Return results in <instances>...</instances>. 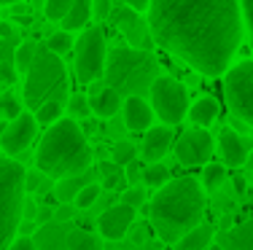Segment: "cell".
I'll use <instances>...</instances> for the list:
<instances>
[{
  "label": "cell",
  "instance_id": "6da1fadb",
  "mask_svg": "<svg viewBox=\"0 0 253 250\" xmlns=\"http://www.w3.org/2000/svg\"><path fill=\"white\" fill-rule=\"evenodd\" d=\"M151 38L197 73L218 78L243 43L240 0H151Z\"/></svg>",
  "mask_w": 253,
  "mask_h": 250
},
{
  "label": "cell",
  "instance_id": "7a4b0ae2",
  "mask_svg": "<svg viewBox=\"0 0 253 250\" xmlns=\"http://www.w3.org/2000/svg\"><path fill=\"white\" fill-rule=\"evenodd\" d=\"M205 191L197 178H175L162 186L148 202V218L156 240L165 245H178L189 231L202 223Z\"/></svg>",
  "mask_w": 253,
  "mask_h": 250
},
{
  "label": "cell",
  "instance_id": "3957f363",
  "mask_svg": "<svg viewBox=\"0 0 253 250\" xmlns=\"http://www.w3.org/2000/svg\"><path fill=\"white\" fill-rule=\"evenodd\" d=\"M92 145L84 138L76 118H59L43 132L35 151V164L51 180H62L70 175L92 170Z\"/></svg>",
  "mask_w": 253,
  "mask_h": 250
},
{
  "label": "cell",
  "instance_id": "277c9868",
  "mask_svg": "<svg viewBox=\"0 0 253 250\" xmlns=\"http://www.w3.org/2000/svg\"><path fill=\"white\" fill-rule=\"evenodd\" d=\"M159 75V59L151 51L132 49V46H113L108 51L105 86H111L122 97H146Z\"/></svg>",
  "mask_w": 253,
  "mask_h": 250
},
{
  "label": "cell",
  "instance_id": "5b68a950",
  "mask_svg": "<svg viewBox=\"0 0 253 250\" xmlns=\"http://www.w3.org/2000/svg\"><path fill=\"white\" fill-rule=\"evenodd\" d=\"M25 105L38 110L46 103H62L68 100V70L59 54L49 51L46 46L35 49V59L25 73Z\"/></svg>",
  "mask_w": 253,
  "mask_h": 250
},
{
  "label": "cell",
  "instance_id": "8992f818",
  "mask_svg": "<svg viewBox=\"0 0 253 250\" xmlns=\"http://www.w3.org/2000/svg\"><path fill=\"white\" fill-rule=\"evenodd\" d=\"M27 170L16 159L0 156V250H8L25 213Z\"/></svg>",
  "mask_w": 253,
  "mask_h": 250
},
{
  "label": "cell",
  "instance_id": "52a82bcc",
  "mask_svg": "<svg viewBox=\"0 0 253 250\" xmlns=\"http://www.w3.org/2000/svg\"><path fill=\"white\" fill-rule=\"evenodd\" d=\"M224 97L237 121L253 127V62L243 59L224 73Z\"/></svg>",
  "mask_w": 253,
  "mask_h": 250
},
{
  "label": "cell",
  "instance_id": "ba28073f",
  "mask_svg": "<svg viewBox=\"0 0 253 250\" xmlns=\"http://www.w3.org/2000/svg\"><path fill=\"white\" fill-rule=\"evenodd\" d=\"M151 110L165 121V127H175L186 116H189V94H186V86L170 75H159L154 81L151 92Z\"/></svg>",
  "mask_w": 253,
  "mask_h": 250
},
{
  "label": "cell",
  "instance_id": "9c48e42d",
  "mask_svg": "<svg viewBox=\"0 0 253 250\" xmlns=\"http://www.w3.org/2000/svg\"><path fill=\"white\" fill-rule=\"evenodd\" d=\"M76 75L81 83H92L105 73V33L102 27H86L76 40Z\"/></svg>",
  "mask_w": 253,
  "mask_h": 250
},
{
  "label": "cell",
  "instance_id": "30bf717a",
  "mask_svg": "<svg viewBox=\"0 0 253 250\" xmlns=\"http://www.w3.org/2000/svg\"><path fill=\"white\" fill-rule=\"evenodd\" d=\"M175 156L183 167H200L208 164L213 156V138L205 132L202 127L183 132L175 143Z\"/></svg>",
  "mask_w": 253,
  "mask_h": 250
},
{
  "label": "cell",
  "instance_id": "8fae6325",
  "mask_svg": "<svg viewBox=\"0 0 253 250\" xmlns=\"http://www.w3.org/2000/svg\"><path fill=\"white\" fill-rule=\"evenodd\" d=\"M108 19L113 22L122 33L129 38V46L132 49H143V51H148V46H151V27L146 25V22L140 19V14L137 11H132L129 5H113V11H111V16Z\"/></svg>",
  "mask_w": 253,
  "mask_h": 250
},
{
  "label": "cell",
  "instance_id": "7c38bea8",
  "mask_svg": "<svg viewBox=\"0 0 253 250\" xmlns=\"http://www.w3.org/2000/svg\"><path fill=\"white\" fill-rule=\"evenodd\" d=\"M35 132H38V121H35L33 113H22L19 118L8 121L3 138H0V148H3L8 156H19L22 151H27L30 143L35 140Z\"/></svg>",
  "mask_w": 253,
  "mask_h": 250
},
{
  "label": "cell",
  "instance_id": "4fadbf2b",
  "mask_svg": "<svg viewBox=\"0 0 253 250\" xmlns=\"http://www.w3.org/2000/svg\"><path fill=\"white\" fill-rule=\"evenodd\" d=\"M135 215L137 210L129 205H124V202H116V205H111L105 213L97 218V229H100V237L102 240H122V237L129 234V229L135 226Z\"/></svg>",
  "mask_w": 253,
  "mask_h": 250
},
{
  "label": "cell",
  "instance_id": "5bb4252c",
  "mask_svg": "<svg viewBox=\"0 0 253 250\" xmlns=\"http://www.w3.org/2000/svg\"><path fill=\"white\" fill-rule=\"evenodd\" d=\"M251 140L243 138L240 132H234V129H221L218 135V151L221 156H224V167H243L248 162V153H251Z\"/></svg>",
  "mask_w": 253,
  "mask_h": 250
},
{
  "label": "cell",
  "instance_id": "9a60e30c",
  "mask_svg": "<svg viewBox=\"0 0 253 250\" xmlns=\"http://www.w3.org/2000/svg\"><path fill=\"white\" fill-rule=\"evenodd\" d=\"M70 229H73L70 223H57V221L38 226V231L33 234L35 250H70L68 248Z\"/></svg>",
  "mask_w": 253,
  "mask_h": 250
},
{
  "label": "cell",
  "instance_id": "2e32d148",
  "mask_svg": "<svg viewBox=\"0 0 253 250\" xmlns=\"http://www.w3.org/2000/svg\"><path fill=\"white\" fill-rule=\"evenodd\" d=\"M124 124L132 132H148L154 121V110L143 97H126L124 100Z\"/></svg>",
  "mask_w": 253,
  "mask_h": 250
},
{
  "label": "cell",
  "instance_id": "e0dca14e",
  "mask_svg": "<svg viewBox=\"0 0 253 250\" xmlns=\"http://www.w3.org/2000/svg\"><path fill=\"white\" fill-rule=\"evenodd\" d=\"M170 145H172V129L170 127H151L146 132V138H143V145H140L143 159H146L148 164L159 162V159L170 151Z\"/></svg>",
  "mask_w": 253,
  "mask_h": 250
},
{
  "label": "cell",
  "instance_id": "ac0fdd59",
  "mask_svg": "<svg viewBox=\"0 0 253 250\" xmlns=\"http://www.w3.org/2000/svg\"><path fill=\"white\" fill-rule=\"evenodd\" d=\"M124 105V97L119 92H113L111 86H102V83H97L92 92V97H89V108H92L94 116L100 118H111L116 116L119 108Z\"/></svg>",
  "mask_w": 253,
  "mask_h": 250
},
{
  "label": "cell",
  "instance_id": "d6986e66",
  "mask_svg": "<svg viewBox=\"0 0 253 250\" xmlns=\"http://www.w3.org/2000/svg\"><path fill=\"white\" fill-rule=\"evenodd\" d=\"M92 183H97V170H86L81 172V175H70V178H62V180L54 183V196H57V202H73L78 191L86 186H92Z\"/></svg>",
  "mask_w": 253,
  "mask_h": 250
},
{
  "label": "cell",
  "instance_id": "ffe728a7",
  "mask_svg": "<svg viewBox=\"0 0 253 250\" xmlns=\"http://www.w3.org/2000/svg\"><path fill=\"white\" fill-rule=\"evenodd\" d=\"M218 245L224 250H253V218L234 226L226 234H221Z\"/></svg>",
  "mask_w": 253,
  "mask_h": 250
},
{
  "label": "cell",
  "instance_id": "44dd1931",
  "mask_svg": "<svg viewBox=\"0 0 253 250\" xmlns=\"http://www.w3.org/2000/svg\"><path fill=\"white\" fill-rule=\"evenodd\" d=\"M89 19H92V0H76V5L68 11V16L62 19V30L65 33L86 30Z\"/></svg>",
  "mask_w": 253,
  "mask_h": 250
},
{
  "label": "cell",
  "instance_id": "7402d4cb",
  "mask_svg": "<svg viewBox=\"0 0 253 250\" xmlns=\"http://www.w3.org/2000/svg\"><path fill=\"white\" fill-rule=\"evenodd\" d=\"M215 116H218V103H215L213 97H200L189 108V118H191V124H197V127H208V124H213Z\"/></svg>",
  "mask_w": 253,
  "mask_h": 250
},
{
  "label": "cell",
  "instance_id": "603a6c76",
  "mask_svg": "<svg viewBox=\"0 0 253 250\" xmlns=\"http://www.w3.org/2000/svg\"><path fill=\"white\" fill-rule=\"evenodd\" d=\"M210 242H213V226L200 223L194 231H189V234L178 242L175 250H208Z\"/></svg>",
  "mask_w": 253,
  "mask_h": 250
},
{
  "label": "cell",
  "instance_id": "cb8c5ba5",
  "mask_svg": "<svg viewBox=\"0 0 253 250\" xmlns=\"http://www.w3.org/2000/svg\"><path fill=\"white\" fill-rule=\"evenodd\" d=\"M68 248L70 250H102V240L86 229H70Z\"/></svg>",
  "mask_w": 253,
  "mask_h": 250
},
{
  "label": "cell",
  "instance_id": "d4e9b609",
  "mask_svg": "<svg viewBox=\"0 0 253 250\" xmlns=\"http://www.w3.org/2000/svg\"><path fill=\"white\" fill-rule=\"evenodd\" d=\"M226 180V167L224 164H215V162H208L202 170V188L208 191H218Z\"/></svg>",
  "mask_w": 253,
  "mask_h": 250
},
{
  "label": "cell",
  "instance_id": "484cf974",
  "mask_svg": "<svg viewBox=\"0 0 253 250\" xmlns=\"http://www.w3.org/2000/svg\"><path fill=\"white\" fill-rule=\"evenodd\" d=\"M143 183H146L148 188H162V186H167V183H170V170H167L165 164H159V162L148 164L146 170H143Z\"/></svg>",
  "mask_w": 253,
  "mask_h": 250
},
{
  "label": "cell",
  "instance_id": "4316f807",
  "mask_svg": "<svg viewBox=\"0 0 253 250\" xmlns=\"http://www.w3.org/2000/svg\"><path fill=\"white\" fill-rule=\"evenodd\" d=\"M135 156H137V145L132 140H119L116 145H113V164L116 167L135 164Z\"/></svg>",
  "mask_w": 253,
  "mask_h": 250
},
{
  "label": "cell",
  "instance_id": "83f0119b",
  "mask_svg": "<svg viewBox=\"0 0 253 250\" xmlns=\"http://www.w3.org/2000/svg\"><path fill=\"white\" fill-rule=\"evenodd\" d=\"M35 49H38V46L30 43V40H25V43L16 46V51H14L16 73H27V70H30V65H33V59H35Z\"/></svg>",
  "mask_w": 253,
  "mask_h": 250
},
{
  "label": "cell",
  "instance_id": "f1b7e54d",
  "mask_svg": "<svg viewBox=\"0 0 253 250\" xmlns=\"http://www.w3.org/2000/svg\"><path fill=\"white\" fill-rule=\"evenodd\" d=\"M25 186H27V191H35V194H49V191H54V180H51L49 175H43L41 170L27 172Z\"/></svg>",
  "mask_w": 253,
  "mask_h": 250
},
{
  "label": "cell",
  "instance_id": "f546056e",
  "mask_svg": "<svg viewBox=\"0 0 253 250\" xmlns=\"http://www.w3.org/2000/svg\"><path fill=\"white\" fill-rule=\"evenodd\" d=\"M22 103H19V97H16L14 92H5L3 97H0V116L3 118H8V121H14V118H19L22 116Z\"/></svg>",
  "mask_w": 253,
  "mask_h": 250
},
{
  "label": "cell",
  "instance_id": "4dcf8cb0",
  "mask_svg": "<svg viewBox=\"0 0 253 250\" xmlns=\"http://www.w3.org/2000/svg\"><path fill=\"white\" fill-rule=\"evenodd\" d=\"M73 46H76L73 35H70V33H65V30H59V33L49 35V43H46V49H49V51H54V54H59V57H62L65 51H70Z\"/></svg>",
  "mask_w": 253,
  "mask_h": 250
},
{
  "label": "cell",
  "instance_id": "1f68e13d",
  "mask_svg": "<svg viewBox=\"0 0 253 250\" xmlns=\"http://www.w3.org/2000/svg\"><path fill=\"white\" fill-rule=\"evenodd\" d=\"M62 108H65L62 103H54V100H51V103L41 105V108L35 110V121H38V124H49V127H51L54 121L62 118Z\"/></svg>",
  "mask_w": 253,
  "mask_h": 250
},
{
  "label": "cell",
  "instance_id": "d6a6232c",
  "mask_svg": "<svg viewBox=\"0 0 253 250\" xmlns=\"http://www.w3.org/2000/svg\"><path fill=\"white\" fill-rule=\"evenodd\" d=\"M73 5H76V0H46V16L51 22H62Z\"/></svg>",
  "mask_w": 253,
  "mask_h": 250
},
{
  "label": "cell",
  "instance_id": "836d02e7",
  "mask_svg": "<svg viewBox=\"0 0 253 250\" xmlns=\"http://www.w3.org/2000/svg\"><path fill=\"white\" fill-rule=\"evenodd\" d=\"M97 199H100V183H92V186H86V188L78 191L73 205H76V210H86V207H92Z\"/></svg>",
  "mask_w": 253,
  "mask_h": 250
},
{
  "label": "cell",
  "instance_id": "e575fe53",
  "mask_svg": "<svg viewBox=\"0 0 253 250\" xmlns=\"http://www.w3.org/2000/svg\"><path fill=\"white\" fill-rule=\"evenodd\" d=\"M122 202L124 205H129V207H143L148 202V191L143 186H129V188H124V194H122Z\"/></svg>",
  "mask_w": 253,
  "mask_h": 250
},
{
  "label": "cell",
  "instance_id": "d590c367",
  "mask_svg": "<svg viewBox=\"0 0 253 250\" xmlns=\"http://www.w3.org/2000/svg\"><path fill=\"white\" fill-rule=\"evenodd\" d=\"M102 178H105V188H111V191H119V188H124V178L122 172H119V167H100Z\"/></svg>",
  "mask_w": 253,
  "mask_h": 250
},
{
  "label": "cell",
  "instance_id": "8d00e7d4",
  "mask_svg": "<svg viewBox=\"0 0 253 250\" xmlns=\"http://www.w3.org/2000/svg\"><path fill=\"white\" fill-rule=\"evenodd\" d=\"M76 213L78 210H76L73 202H59V205L54 207V221H57V223H70L76 218Z\"/></svg>",
  "mask_w": 253,
  "mask_h": 250
},
{
  "label": "cell",
  "instance_id": "74e56055",
  "mask_svg": "<svg viewBox=\"0 0 253 250\" xmlns=\"http://www.w3.org/2000/svg\"><path fill=\"white\" fill-rule=\"evenodd\" d=\"M70 113H73V118H86L92 108H89V97H84V94H76V97H70Z\"/></svg>",
  "mask_w": 253,
  "mask_h": 250
},
{
  "label": "cell",
  "instance_id": "f35d334b",
  "mask_svg": "<svg viewBox=\"0 0 253 250\" xmlns=\"http://www.w3.org/2000/svg\"><path fill=\"white\" fill-rule=\"evenodd\" d=\"M240 11H243V25L248 27L251 46H253V0H240Z\"/></svg>",
  "mask_w": 253,
  "mask_h": 250
},
{
  "label": "cell",
  "instance_id": "ab89813d",
  "mask_svg": "<svg viewBox=\"0 0 253 250\" xmlns=\"http://www.w3.org/2000/svg\"><path fill=\"white\" fill-rule=\"evenodd\" d=\"M111 11H113L111 0H92V16L105 19V16H111Z\"/></svg>",
  "mask_w": 253,
  "mask_h": 250
},
{
  "label": "cell",
  "instance_id": "60d3db41",
  "mask_svg": "<svg viewBox=\"0 0 253 250\" xmlns=\"http://www.w3.org/2000/svg\"><path fill=\"white\" fill-rule=\"evenodd\" d=\"M14 81H16V65L0 62V83H14Z\"/></svg>",
  "mask_w": 253,
  "mask_h": 250
},
{
  "label": "cell",
  "instance_id": "b9f144b4",
  "mask_svg": "<svg viewBox=\"0 0 253 250\" xmlns=\"http://www.w3.org/2000/svg\"><path fill=\"white\" fill-rule=\"evenodd\" d=\"M51 221H54V207L41 205V207H38V213H35V223L43 226V223H51Z\"/></svg>",
  "mask_w": 253,
  "mask_h": 250
},
{
  "label": "cell",
  "instance_id": "7bdbcfd3",
  "mask_svg": "<svg viewBox=\"0 0 253 250\" xmlns=\"http://www.w3.org/2000/svg\"><path fill=\"white\" fill-rule=\"evenodd\" d=\"M8 250H35V242H33V237H16Z\"/></svg>",
  "mask_w": 253,
  "mask_h": 250
},
{
  "label": "cell",
  "instance_id": "ee69618b",
  "mask_svg": "<svg viewBox=\"0 0 253 250\" xmlns=\"http://www.w3.org/2000/svg\"><path fill=\"white\" fill-rule=\"evenodd\" d=\"M14 46H8L5 40H0V62H14Z\"/></svg>",
  "mask_w": 253,
  "mask_h": 250
},
{
  "label": "cell",
  "instance_id": "f6af8a7d",
  "mask_svg": "<svg viewBox=\"0 0 253 250\" xmlns=\"http://www.w3.org/2000/svg\"><path fill=\"white\" fill-rule=\"evenodd\" d=\"M38 231V223L35 221H22L19 223V237H33Z\"/></svg>",
  "mask_w": 253,
  "mask_h": 250
},
{
  "label": "cell",
  "instance_id": "bcb514c9",
  "mask_svg": "<svg viewBox=\"0 0 253 250\" xmlns=\"http://www.w3.org/2000/svg\"><path fill=\"white\" fill-rule=\"evenodd\" d=\"M124 5H129L132 11H137V14H140V11H146L148 5H151V0H124Z\"/></svg>",
  "mask_w": 253,
  "mask_h": 250
},
{
  "label": "cell",
  "instance_id": "7dc6e473",
  "mask_svg": "<svg viewBox=\"0 0 253 250\" xmlns=\"http://www.w3.org/2000/svg\"><path fill=\"white\" fill-rule=\"evenodd\" d=\"M135 229H137V231H135V240H137V242H146V237L151 234V226H148V223H140V226H135Z\"/></svg>",
  "mask_w": 253,
  "mask_h": 250
},
{
  "label": "cell",
  "instance_id": "c3c4849f",
  "mask_svg": "<svg viewBox=\"0 0 253 250\" xmlns=\"http://www.w3.org/2000/svg\"><path fill=\"white\" fill-rule=\"evenodd\" d=\"M14 3H19V0H0V5H14Z\"/></svg>",
  "mask_w": 253,
  "mask_h": 250
},
{
  "label": "cell",
  "instance_id": "681fc988",
  "mask_svg": "<svg viewBox=\"0 0 253 250\" xmlns=\"http://www.w3.org/2000/svg\"><path fill=\"white\" fill-rule=\"evenodd\" d=\"M5 127H8V124H5V121H0V138H3V132H5Z\"/></svg>",
  "mask_w": 253,
  "mask_h": 250
},
{
  "label": "cell",
  "instance_id": "f907efd6",
  "mask_svg": "<svg viewBox=\"0 0 253 250\" xmlns=\"http://www.w3.org/2000/svg\"><path fill=\"white\" fill-rule=\"evenodd\" d=\"M208 250H224V248H221V245H213V248H208Z\"/></svg>",
  "mask_w": 253,
  "mask_h": 250
}]
</instances>
